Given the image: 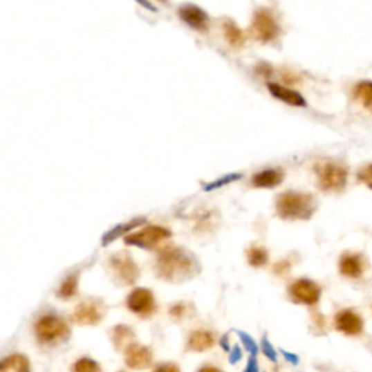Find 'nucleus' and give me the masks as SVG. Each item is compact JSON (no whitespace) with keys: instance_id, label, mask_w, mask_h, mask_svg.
<instances>
[{"instance_id":"nucleus-1","label":"nucleus","mask_w":372,"mask_h":372,"mask_svg":"<svg viewBox=\"0 0 372 372\" xmlns=\"http://www.w3.org/2000/svg\"><path fill=\"white\" fill-rule=\"evenodd\" d=\"M156 272L157 277L163 281L179 283L189 281L199 274V262L188 250L176 246H166L157 254Z\"/></svg>"},{"instance_id":"nucleus-2","label":"nucleus","mask_w":372,"mask_h":372,"mask_svg":"<svg viewBox=\"0 0 372 372\" xmlns=\"http://www.w3.org/2000/svg\"><path fill=\"white\" fill-rule=\"evenodd\" d=\"M277 214L282 220L306 221L317 210V203L311 194L287 191L277 198Z\"/></svg>"},{"instance_id":"nucleus-3","label":"nucleus","mask_w":372,"mask_h":372,"mask_svg":"<svg viewBox=\"0 0 372 372\" xmlns=\"http://www.w3.org/2000/svg\"><path fill=\"white\" fill-rule=\"evenodd\" d=\"M316 175L319 188L324 192H340L348 182V169L335 162H319Z\"/></svg>"},{"instance_id":"nucleus-4","label":"nucleus","mask_w":372,"mask_h":372,"mask_svg":"<svg viewBox=\"0 0 372 372\" xmlns=\"http://www.w3.org/2000/svg\"><path fill=\"white\" fill-rule=\"evenodd\" d=\"M108 268L113 281L122 287L136 283L140 277V268L128 252L113 253L108 261Z\"/></svg>"},{"instance_id":"nucleus-5","label":"nucleus","mask_w":372,"mask_h":372,"mask_svg":"<svg viewBox=\"0 0 372 372\" xmlns=\"http://www.w3.org/2000/svg\"><path fill=\"white\" fill-rule=\"evenodd\" d=\"M250 34L254 39L262 42V44H269V42L275 41L279 37L281 26L278 25L277 19L272 17L269 10L259 9L256 10L253 15Z\"/></svg>"},{"instance_id":"nucleus-6","label":"nucleus","mask_w":372,"mask_h":372,"mask_svg":"<svg viewBox=\"0 0 372 372\" xmlns=\"http://www.w3.org/2000/svg\"><path fill=\"white\" fill-rule=\"evenodd\" d=\"M37 339L41 343H55L67 339L70 335L66 322L57 316H42L34 326Z\"/></svg>"},{"instance_id":"nucleus-7","label":"nucleus","mask_w":372,"mask_h":372,"mask_svg":"<svg viewBox=\"0 0 372 372\" xmlns=\"http://www.w3.org/2000/svg\"><path fill=\"white\" fill-rule=\"evenodd\" d=\"M171 236L170 230L160 225H149L146 228H142L140 232L131 233L130 236H127L125 243L130 246H137L142 249H153L156 246H159L162 241L169 239Z\"/></svg>"},{"instance_id":"nucleus-8","label":"nucleus","mask_w":372,"mask_h":372,"mask_svg":"<svg viewBox=\"0 0 372 372\" xmlns=\"http://www.w3.org/2000/svg\"><path fill=\"white\" fill-rule=\"evenodd\" d=\"M127 307L128 310L137 314L138 317L147 319L153 316V313L156 310L154 295L147 288H136L127 297Z\"/></svg>"},{"instance_id":"nucleus-9","label":"nucleus","mask_w":372,"mask_h":372,"mask_svg":"<svg viewBox=\"0 0 372 372\" xmlns=\"http://www.w3.org/2000/svg\"><path fill=\"white\" fill-rule=\"evenodd\" d=\"M290 297L297 304L316 306L322 297V290L310 279H298L290 287Z\"/></svg>"},{"instance_id":"nucleus-10","label":"nucleus","mask_w":372,"mask_h":372,"mask_svg":"<svg viewBox=\"0 0 372 372\" xmlns=\"http://www.w3.org/2000/svg\"><path fill=\"white\" fill-rule=\"evenodd\" d=\"M105 316V307L97 301H84L80 303L75 313H73V322L82 326H95L101 323Z\"/></svg>"},{"instance_id":"nucleus-11","label":"nucleus","mask_w":372,"mask_h":372,"mask_svg":"<svg viewBox=\"0 0 372 372\" xmlns=\"http://www.w3.org/2000/svg\"><path fill=\"white\" fill-rule=\"evenodd\" d=\"M335 326L337 331L346 336H357L364 331V320L356 311L346 308L340 310L335 317Z\"/></svg>"},{"instance_id":"nucleus-12","label":"nucleus","mask_w":372,"mask_h":372,"mask_svg":"<svg viewBox=\"0 0 372 372\" xmlns=\"http://www.w3.org/2000/svg\"><path fill=\"white\" fill-rule=\"evenodd\" d=\"M178 15L183 24H186L195 31H205L208 28L210 18L207 15V12L203 10L201 8H198L196 5L192 3L182 5L178 10Z\"/></svg>"},{"instance_id":"nucleus-13","label":"nucleus","mask_w":372,"mask_h":372,"mask_svg":"<svg viewBox=\"0 0 372 372\" xmlns=\"http://www.w3.org/2000/svg\"><path fill=\"white\" fill-rule=\"evenodd\" d=\"M366 269L365 259L360 253H345L342 254L339 261V272L342 277L357 279L364 277V272Z\"/></svg>"},{"instance_id":"nucleus-14","label":"nucleus","mask_w":372,"mask_h":372,"mask_svg":"<svg viewBox=\"0 0 372 372\" xmlns=\"http://www.w3.org/2000/svg\"><path fill=\"white\" fill-rule=\"evenodd\" d=\"M125 364L131 369H146L153 364V353L147 346L133 343L125 351Z\"/></svg>"},{"instance_id":"nucleus-15","label":"nucleus","mask_w":372,"mask_h":372,"mask_svg":"<svg viewBox=\"0 0 372 372\" xmlns=\"http://www.w3.org/2000/svg\"><path fill=\"white\" fill-rule=\"evenodd\" d=\"M268 89L270 92V95L279 99V101L288 104L291 106H306L307 102L306 99L299 95L298 92L292 91V89H288L285 88V86H281V84H277V83H269L268 84Z\"/></svg>"},{"instance_id":"nucleus-16","label":"nucleus","mask_w":372,"mask_h":372,"mask_svg":"<svg viewBox=\"0 0 372 372\" xmlns=\"http://www.w3.org/2000/svg\"><path fill=\"white\" fill-rule=\"evenodd\" d=\"M216 345V337L208 331H195L189 335L186 348L191 352H205Z\"/></svg>"},{"instance_id":"nucleus-17","label":"nucleus","mask_w":372,"mask_h":372,"mask_svg":"<svg viewBox=\"0 0 372 372\" xmlns=\"http://www.w3.org/2000/svg\"><path fill=\"white\" fill-rule=\"evenodd\" d=\"M283 180V174L277 169H268L256 174L252 179V185L254 188H275Z\"/></svg>"},{"instance_id":"nucleus-18","label":"nucleus","mask_w":372,"mask_h":372,"mask_svg":"<svg viewBox=\"0 0 372 372\" xmlns=\"http://www.w3.org/2000/svg\"><path fill=\"white\" fill-rule=\"evenodd\" d=\"M134 337V332L125 324H118L111 331V340L118 351H127L128 346L133 345Z\"/></svg>"},{"instance_id":"nucleus-19","label":"nucleus","mask_w":372,"mask_h":372,"mask_svg":"<svg viewBox=\"0 0 372 372\" xmlns=\"http://www.w3.org/2000/svg\"><path fill=\"white\" fill-rule=\"evenodd\" d=\"M223 34H224L227 44L233 48H241L246 44L245 34H243L239 25L232 19H225L223 22Z\"/></svg>"},{"instance_id":"nucleus-20","label":"nucleus","mask_w":372,"mask_h":372,"mask_svg":"<svg viewBox=\"0 0 372 372\" xmlns=\"http://www.w3.org/2000/svg\"><path fill=\"white\" fill-rule=\"evenodd\" d=\"M353 97L356 102H360L365 109L372 112V82L364 80L357 83L353 89Z\"/></svg>"},{"instance_id":"nucleus-21","label":"nucleus","mask_w":372,"mask_h":372,"mask_svg":"<svg viewBox=\"0 0 372 372\" xmlns=\"http://www.w3.org/2000/svg\"><path fill=\"white\" fill-rule=\"evenodd\" d=\"M146 221V218H136V220H131V221H127L124 224H120L117 225L115 228H112V230H109L108 233H105V236L102 237V245L104 246H108L109 243H112L115 239H118L120 236L125 234V233H130L131 230H134V228L140 224H142Z\"/></svg>"},{"instance_id":"nucleus-22","label":"nucleus","mask_w":372,"mask_h":372,"mask_svg":"<svg viewBox=\"0 0 372 372\" xmlns=\"http://www.w3.org/2000/svg\"><path fill=\"white\" fill-rule=\"evenodd\" d=\"M0 371H8V372H26L30 371V362H28V357L24 355H12L3 360V362L0 364Z\"/></svg>"},{"instance_id":"nucleus-23","label":"nucleus","mask_w":372,"mask_h":372,"mask_svg":"<svg viewBox=\"0 0 372 372\" xmlns=\"http://www.w3.org/2000/svg\"><path fill=\"white\" fill-rule=\"evenodd\" d=\"M248 262L252 266H254V268H259V266L266 265V262H268V252H266V249L259 248V246L250 248L248 250Z\"/></svg>"},{"instance_id":"nucleus-24","label":"nucleus","mask_w":372,"mask_h":372,"mask_svg":"<svg viewBox=\"0 0 372 372\" xmlns=\"http://www.w3.org/2000/svg\"><path fill=\"white\" fill-rule=\"evenodd\" d=\"M77 292V275H71V277H67L62 287L59 290V297L60 298H64V299H68L71 297H75Z\"/></svg>"},{"instance_id":"nucleus-25","label":"nucleus","mask_w":372,"mask_h":372,"mask_svg":"<svg viewBox=\"0 0 372 372\" xmlns=\"http://www.w3.org/2000/svg\"><path fill=\"white\" fill-rule=\"evenodd\" d=\"M73 371H76V372H97V371H101V366H99L95 361L89 360V357H83V360H79L73 365Z\"/></svg>"},{"instance_id":"nucleus-26","label":"nucleus","mask_w":372,"mask_h":372,"mask_svg":"<svg viewBox=\"0 0 372 372\" xmlns=\"http://www.w3.org/2000/svg\"><path fill=\"white\" fill-rule=\"evenodd\" d=\"M170 316L171 319H175V320H182V319H186L188 317V314L191 313V307L188 304H185V303H179L176 306H174L170 308Z\"/></svg>"},{"instance_id":"nucleus-27","label":"nucleus","mask_w":372,"mask_h":372,"mask_svg":"<svg viewBox=\"0 0 372 372\" xmlns=\"http://www.w3.org/2000/svg\"><path fill=\"white\" fill-rule=\"evenodd\" d=\"M357 180L368 186L369 189H372V163L360 169V171H357Z\"/></svg>"},{"instance_id":"nucleus-28","label":"nucleus","mask_w":372,"mask_h":372,"mask_svg":"<svg viewBox=\"0 0 372 372\" xmlns=\"http://www.w3.org/2000/svg\"><path fill=\"white\" fill-rule=\"evenodd\" d=\"M240 178H241V175H227V176L223 178V179H218V180H216V182L208 183V185L205 186V189H207V191H211V189H216V188H221V186L232 183V182H234V180H239Z\"/></svg>"},{"instance_id":"nucleus-29","label":"nucleus","mask_w":372,"mask_h":372,"mask_svg":"<svg viewBox=\"0 0 372 372\" xmlns=\"http://www.w3.org/2000/svg\"><path fill=\"white\" fill-rule=\"evenodd\" d=\"M240 336H241L243 343H245L246 349H249L252 355H256V352H257V346H256V343L252 340V337L248 336V335H245V333H240Z\"/></svg>"},{"instance_id":"nucleus-30","label":"nucleus","mask_w":372,"mask_h":372,"mask_svg":"<svg viewBox=\"0 0 372 372\" xmlns=\"http://www.w3.org/2000/svg\"><path fill=\"white\" fill-rule=\"evenodd\" d=\"M262 348H263V352H265V355L269 357V360L277 361V352H275L274 349H272L270 343H269L266 339L262 342Z\"/></svg>"},{"instance_id":"nucleus-31","label":"nucleus","mask_w":372,"mask_h":372,"mask_svg":"<svg viewBox=\"0 0 372 372\" xmlns=\"http://www.w3.org/2000/svg\"><path fill=\"white\" fill-rule=\"evenodd\" d=\"M291 268V265L287 261H282L279 263L275 265V272L277 274H285V272H288Z\"/></svg>"},{"instance_id":"nucleus-32","label":"nucleus","mask_w":372,"mask_h":372,"mask_svg":"<svg viewBox=\"0 0 372 372\" xmlns=\"http://www.w3.org/2000/svg\"><path fill=\"white\" fill-rule=\"evenodd\" d=\"M156 369L157 371H179V366H176L175 364H165V365H159Z\"/></svg>"},{"instance_id":"nucleus-33","label":"nucleus","mask_w":372,"mask_h":372,"mask_svg":"<svg viewBox=\"0 0 372 372\" xmlns=\"http://www.w3.org/2000/svg\"><path fill=\"white\" fill-rule=\"evenodd\" d=\"M136 2L140 5V6H142V8H146L147 10H151V12H156L157 9L149 2V0H136Z\"/></svg>"},{"instance_id":"nucleus-34","label":"nucleus","mask_w":372,"mask_h":372,"mask_svg":"<svg viewBox=\"0 0 372 372\" xmlns=\"http://www.w3.org/2000/svg\"><path fill=\"white\" fill-rule=\"evenodd\" d=\"M248 371H256L257 369V365H256V362H254V360H253V357H252V360H250V364L248 365V368H246Z\"/></svg>"},{"instance_id":"nucleus-35","label":"nucleus","mask_w":372,"mask_h":372,"mask_svg":"<svg viewBox=\"0 0 372 372\" xmlns=\"http://www.w3.org/2000/svg\"><path fill=\"white\" fill-rule=\"evenodd\" d=\"M160 2H163V3H167V0H160Z\"/></svg>"}]
</instances>
